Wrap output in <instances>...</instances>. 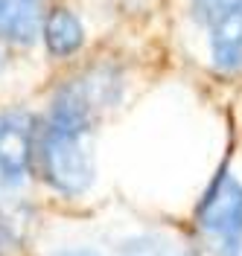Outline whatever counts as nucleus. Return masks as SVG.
<instances>
[{"label": "nucleus", "instance_id": "nucleus-3", "mask_svg": "<svg viewBox=\"0 0 242 256\" xmlns=\"http://www.w3.org/2000/svg\"><path fill=\"white\" fill-rule=\"evenodd\" d=\"M193 9L207 30L213 64L236 70L242 64V0H193Z\"/></svg>", "mask_w": 242, "mask_h": 256}, {"label": "nucleus", "instance_id": "nucleus-7", "mask_svg": "<svg viewBox=\"0 0 242 256\" xmlns=\"http://www.w3.org/2000/svg\"><path fill=\"white\" fill-rule=\"evenodd\" d=\"M123 256H187L175 242L161 239V236H137L126 242Z\"/></svg>", "mask_w": 242, "mask_h": 256}, {"label": "nucleus", "instance_id": "nucleus-8", "mask_svg": "<svg viewBox=\"0 0 242 256\" xmlns=\"http://www.w3.org/2000/svg\"><path fill=\"white\" fill-rule=\"evenodd\" d=\"M53 256H94V254H88V250H59Z\"/></svg>", "mask_w": 242, "mask_h": 256}, {"label": "nucleus", "instance_id": "nucleus-2", "mask_svg": "<svg viewBox=\"0 0 242 256\" xmlns=\"http://www.w3.org/2000/svg\"><path fill=\"white\" fill-rule=\"evenodd\" d=\"M198 227L216 256H242V184L225 172L198 207Z\"/></svg>", "mask_w": 242, "mask_h": 256}, {"label": "nucleus", "instance_id": "nucleus-4", "mask_svg": "<svg viewBox=\"0 0 242 256\" xmlns=\"http://www.w3.org/2000/svg\"><path fill=\"white\" fill-rule=\"evenodd\" d=\"M35 154V128L27 114L0 116V190L18 186Z\"/></svg>", "mask_w": 242, "mask_h": 256}, {"label": "nucleus", "instance_id": "nucleus-9", "mask_svg": "<svg viewBox=\"0 0 242 256\" xmlns=\"http://www.w3.org/2000/svg\"><path fill=\"white\" fill-rule=\"evenodd\" d=\"M0 67H3V50H0Z\"/></svg>", "mask_w": 242, "mask_h": 256}, {"label": "nucleus", "instance_id": "nucleus-5", "mask_svg": "<svg viewBox=\"0 0 242 256\" xmlns=\"http://www.w3.org/2000/svg\"><path fill=\"white\" fill-rule=\"evenodd\" d=\"M44 0H0V41L30 44L44 20Z\"/></svg>", "mask_w": 242, "mask_h": 256}, {"label": "nucleus", "instance_id": "nucleus-1", "mask_svg": "<svg viewBox=\"0 0 242 256\" xmlns=\"http://www.w3.org/2000/svg\"><path fill=\"white\" fill-rule=\"evenodd\" d=\"M120 79L108 73H88L70 82L35 137L38 169L59 192L79 195L88 190L94 166L88 152V137L102 108L117 99Z\"/></svg>", "mask_w": 242, "mask_h": 256}, {"label": "nucleus", "instance_id": "nucleus-6", "mask_svg": "<svg viewBox=\"0 0 242 256\" xmlns=\"http://www.w3.org/2000/svg\"><path fill=\"white\" fill-rule=\"evenodd\" d=\"M85 41L79 18L67 9H56L53 15L44 18V44L53 56H70L76 52Z\"/></svg>", "mask_w": 242, "mask_h": 256}]
</instances>
